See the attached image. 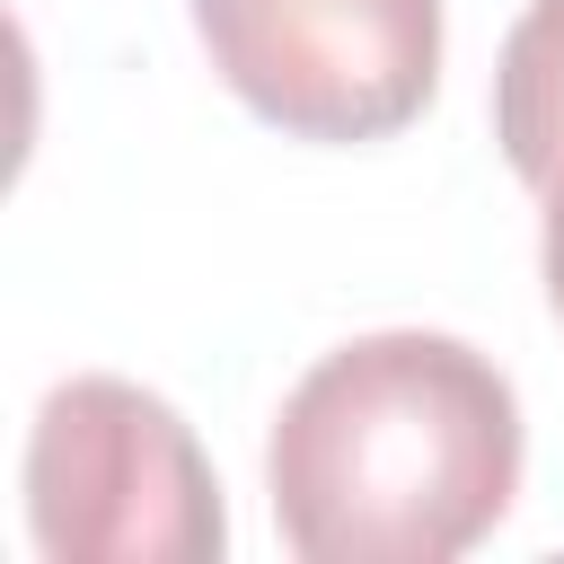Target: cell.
<instances>
[{"instance_id": "1", "label": "cell", "mask_w": 564, "mask_h": 564, "mask_svg": "<svg viewBox=\"0 0 564 564\" xmlns=\"http://www.w3.org/2000/svg\"><path fill=\"white\" fill-rule=\"evenodd\" d=\"M264 476L300 564H449L520 494V405L458 335H352L282 397Z\"/></svg>"}, {"instance_id": "2", "label": "cell", "mask_w": 564, "mask_h": 564, "mask_svg": "<svg viewBox=\"0 0 564 564\" xmlns=\"http://www.w3.org/2000/svg\"><path fill=\"white\" fill-rule=\"evenodd\" d=\"M26 529L53 564H212L229 546L194 423L132 379H62L35 405Z\"/></svg>"}, {"instance_id": "3", "label": "cell", "mask_w": 564, "mask_h": 564, "mask_svg": "<svg viewBox=\"0 0 564 564\" xmlns=\"http://www.w3.org/2000/svg\"><path fill=\"white\" fill-rule=\"evenodd\" d=\"M194 35L300 141H388L441 88V0H194Z\"/></svg>"}, {"instance_id": "4", "label": "cell", "mask_w": 564, "mask_h": 564, "mask_svg": "<svg viewBox=\"0 0 564 564\" xmlns=\"http://www.w3.org/2000/svg\"><path fill=\"white\" fill-rule=\"evenodd\" d=\"M494 141L520 185L564 176V0H529L494 62Z\"/></svg>"}, {"instance_id": "5", "label": "cell", "mask_w": 564, "mask_h": 564, "mask_svg": "<svg viewBox=\"0 0 564 564\" xmlns=\"http://www.w3.org/2000/svg\"><path fill=\"white\" fill-rule=\"evenodd\" d=\"M546 300H555V317H564V176L546 185Z\"/></svg>"}]
</instances>
